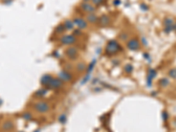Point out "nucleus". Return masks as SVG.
<instances>
[{"mask_svg":"<svg viewBox=\"0 0 176 132\" xmlns=\"http://www.w3.org/2000/svg\"><path fill=\"white\" fill-rule=\"evenodd\" d=\"M173 30L176 31V23H174V25H173Z\"/></svg>","mask_w":176,"mask_h":132,"instance_id":"28","label":"nucleus"},{"mask_svg":"<svg viewBox=\"0 0 176 132\" xmlns=\"http://www.w3.org/2000/svg\"><path fill=\"white\" fill-rule=\"evenodd\" d=\"M105 0H91V3L94 6H100L102 4H104Z\"/></svg>","mask_w":176,"mask_h":132,"instance_id":"17","label":"nucleus"},{"mask_svg":"<svg viewBox=\"0 0 176 132\" xmlns=\"http://www.w3.org/2000/svg\"><path fill=\"white\" fill-rule=\"evenodd\" d=\"M86 21L90 24H95L99 21V16L95 13H88L86 15Z\"/></svg>","mask_w":176,"mask_h":132,"instance_id":"12","label":"nucleus"},{"mask_svg":"<svg viewBox=\"0 0 176 132\" xmlns=\"http://www.w3.org/2000/svg\"><path fill=\"white\" fill-rule=\"evenodd\" d=\"M62 24H63L66 30H72L74 28V27H75L73 24V21L71 19H66Z\"/></svg>","mask_w":176,"mask_h":132,"instance_id":"14","label":"nucleus"},{"mask_svg":"<svg viewBox=\"0 0 176 132\" xmlns=\"http://www.w3.org/2000/svg\"><path fill=\"white\" fill-rule=\"evenodd\" d=\"M155 76H156V71H155L154 70H149V77H148V82H151V81L153 79V78H154Z\"/></svg>","mask_w":176,"mask_h":132,"instance_id":"16","label":"nucleus"},{"mask_svg":"<svg viewBox=\"0 0 176 132\" xmlns=\"http://www.w3.org/2000/svg\"><path fill=\"white\" fill-rule=\"evenodd\" d=\"M168 83H169V81H168V79H166V78H162V79L159 81L160 86H163V87H165V86H167Z\"/></svg>","mask_w":176,"mask_h":132,"instance_id":"21","label":"nucleus"},{"mask_svg":"<svg viewBox=\"0 0 176 132\" xmlns=\"http://www.w3.org/2000/svg\"><path fill=\"white\" fill-rule=\"evenodd\" d=\"M169 76H170L171 78H176V68L172 69V70L169 71Z\"/></svg>","mask_w":176,"mask_h":132,"instance_id":"22","label":"nucleus"},{"mask_svg":"<svg viewBox=\"0 0 176 132\" xmlns=\"http://www.w3.org/2000/svg\"><path fill=\"white\" fill-rule=\"evenodd\" d=\"M65 55L70 60H76L79 57V49L75 46H69L65 50Z\"/></svg>","mask_w":176,"mask_h":132,"instance_id":"3","label":"nucleus"},{"mask_svg":"<svg viewBox=\"0 0 176 132\" xmlns=\"http://www.w3.org/2000/svg\"><path fill=\"white\" fill-rule=\"evenodd\" d=\"M34 108L39 113H47L50 109V107H49V103L45 102V101H38L34 104Z\"/></svg>","mask_w":176,"mask_h":132,"instance_id":"5","label":"nucleus"},{"mask_svg":"<svg viewBox=\"0 0 176 132\" xmlns=\"http://www.w3.org/2000/svg\"><path fill=\"white\" fill-rule=\"evenodd\" d=\"M53 79L52 76L50 75H44L41 79V83L43 85V86H49V84L51 82V80Z\"/></svg>","mask_w":176,"mask_h":132,"instance_id":"13","label":"nucleus"},{"mask_svg":"<svg viewBox=\"0 0 176 132\" xmlns=\"http://www.w3.org/2000/svg\"><path fill=\"white\" fill-rule=\"evenodd\" d=\"M59 42L62 44V46H71L74 43L77 42V37L76 35L66 34L60 37Z\"/></svg>","mask_w":176,"mask_h":132,"instance_id":"2","label":"nucleus"},{"mask_svg":"<svg viewBox=\"0 0 176 132\" xmlns=\"http://www.w3.org/2000/svg\"><path fill=\"white\" fill-rule=\"evenodd\" d=\"M141 8L144 9V11H147V10L149 9V7H148L146 5H144V4H142V5H141Z\"/></svg>","mask_w":176,"mask_h":132,"instance_id":"26","label":"nucleus"},{"mask_svg":"<svg viewBox=\"0 0 176 132\" xmlns=\"http://www.w3.org/2000/svg\"><path fill=\"white\" fill-rule=\"evenodd\" d=\"M12 127H13V124H12L11 121H6V122H5V124H4V129H6V130L11 129Z\"/></svg>","mask_w":176,"mask_h":132,"instance_id":"18","label":"nucleus"},{"mask_svg":"<svg viewBox=\"0 0 176 132\" xmlns=\"http://www.w3.org/2000/svg\"><path fill=\"white\" fill-rule=\"evenodd\" d=\"M59 78L62 82H66V81H70L72 78V75L68 71L62 70L61 72H59Z\"/></svg>","mask_w":176,"mask_h":132,"instance_id":"11","label":"nucleus"},{"mask_svg":"<svg viewBox=\"0 0 176 132\" xmlns=\"http://www.w3.org/2000/svg\"><path fill=\"white\" fill-rule=\"evenodd\" d=\"M77 69L80 71V70H84L85 69V63H78V65H77Z\"/></svg>","mask_w":176,"mask_h":132,"instance_id":"20","label":"nucleus"},{"mask_svg":"<svg viewBox=\"0 0 176 132\" xmlns=\"http://www.w3.org/2000/svg\"><path fill=\"white\" fill-rule=\"evenodd\" d=\"M164 24H165V33H170L171 31H173V25H174V21H173V19L171 18H166L164 21Z\"/></svg>","mask_w":176,"mask_h":132,"instance_id":"10","label":"nucleus"},{"mask_svg":"<svg viewBox=\"0 0 176 132\" xmlns=\"http://www.w3.org/2000/svg\"><path fill=\"white\" fill-rule=\"evenodd\" d=\"M23 117H24V118L26 119V120H29V119L32 118V115H30L29 113H27V114H25Z\"/></svg>","mask_w":176,"mask_h":132,"instance_id":"25","label":"nucleus"},{"mask_svg":"<svg viewBox=\"0 0 176 132\" xmlns=\"http://www.w3.org/2000/svg\"><path fill=\"white\" fill-rule=\"evenodd\" d=\"M64 120H65V115H62L61 117H59V121H61V122H62V123L64 122Z\"/></svg>","mask_w":176,"mask_h":132,"instance_id":"27","label":"nucleus"},{"mask_svg":"<svg viewBox=\"0 0 176 132\" xmlns=\"http://www.w3.org/2000/svg\"><path fill=\"white\" fill-rule=\"evenodd\" d=\"M119 38H120V39H121V40H127L130 37H129V34H128L127 33H125L124 31H123V32H122V33H121V34H120Z\"/></svg>","mask_w":176,"mask_h":132,"instance_id":"19","label":"nucleus"},{"mask_svg":"<svg viewBox=\"0 0 176 132\" xmlns=\"http://www.w3.org/2000/svg\"><path fill=\"white\" fill-rule=\"evenodd\" d=\"M72 21H73L74 26L79 30H84L88 27V22L86 21V19L80 18V17H75L72 19Z\"/></svg>","mask_w":176,"mask_h":132,"instance_id":"4","label":"nucleus"},{"mask_svg":"<svg viewBox=\"0 0 176 132\" xmlns=\"http://www.w3.org/2000/svg\"><path fill=\"white\" fill-rule=\"evenodd\" d=\"M122 49V46L119 44V42L115 40H109L105 49V53L108 56H114V55L117 54L118 52L121 51Z\"/></svg>","mask_w":176,"mask_h":132,"instance_id":"1","label":"nucleus"},{"mask_svg":"<svg viewBox=\"0 0 176 132\" xmlns=\"http://www.w3.org/2000/svg\"><path fill=\"white\" fill-rule=\"evenodd\" d=\"M98 23L100 24V27H108L110 25L111 23V20H110V18L108 15H102V16L99 17V21Z\"/></svg>","mask_w":176,"mask_h":132,"instance_id":"9","label":"nucleus"},{"mask_svg":"<svg viewBox=\"0 0 176 132\" xmlns=\"http://www.w3.org/2000/svg\"><path fill=\"white\" fill-rule=\"evenodd\" d=\"M65 31H66V29H65V27L62 23L58 25V26L56 27V29H55V32L57 33V34H62V33H64Z\"/></svg>","mask_w":176,"mask_h":132,"instance_id":"15","label":"nucleus"},{"mask_svg":"<svg viewBox=\"0 0 176 132\" xmlns=\"http://www.w3.org/2000/svg\"><path fill=\"white\" fill-rule=\"evenodd\" d=\"M124 70H125V71H126L127 73H130L131 71H132V70H133L132 65H131V64H127L124 67Z\"/></svg>","mask_w":176,"mask_h":132,"instance_id":"23","label":"nucleus"},{"mask_svg":"<svg viewBox=\"0 0 176 132\" xmlns=\"http://www.w3.org/2000/svg\"><path fill=\"white\" fill-rule=\"evenodd\" d=\"M36 93H40V94H38L37 96H44V95L47 93V90L46 89H41L40 91H38V92H36Z\"/></svg>","mask_w":176,"mask_h":132,"instance_id":"24","label":"nucleus"},{"mask_svg":"<svg viewBox=\"0 0 176 132\" xmlns=\"http://www.w3.org/2000/svg\"><path fill=\"white\" fill-rule=\"evenodd\" d=\"M80 8L82 9V11L88 13H95V11L97 10L96 6H94L92 3L90 2H82L80 4Z\"/></svg>","mask_w":176,"mask_h":132,"instance_id":"6","label":"nucleus"},{"mask_svg":"<svg viewBox=\"0 0 176 132\" xmlns=\"http://www.w3.org/2000/svg\"><path fill=\"white\" fill-rule=\"evenodd\" d=\"M62 85H63V82H62L59 78H54L51 80V82L49 84V87H50L51 89H58L60 87H62Z\"/></svg>","mask_w":176,"mask_h":132,"instance_id":"8","label":"nucleus"},{"mask_svg":"<svg viewBox=\"0 0 176 132\" xmlns=\"http://www.w3.org/2000/svg\"><path fill=\"white\" fill-rule=\"evenodd\" d=\"M140 47H141V43L136 38H131V39H130V40H128L127 48L130 50L136 51V50H138V49H140Z\"/></svg>","mask_w":176,"mask_h":132,"instance_id":"7","label":"nucleus"}]
</instances>
